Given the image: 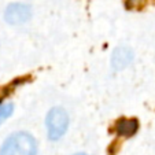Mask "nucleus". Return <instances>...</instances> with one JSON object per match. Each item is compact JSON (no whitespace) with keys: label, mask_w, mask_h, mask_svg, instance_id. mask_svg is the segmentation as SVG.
<instances>
[{"label":"nucleus","mask_w":155,"mask_h":155,"mask_svg":"<svg viewBox=\"0 0 155 155\" xmlns=\"http://www.w3.org/2000/svg\"><path fill=\"white\" fill-rule=\"evenodd\" d=\"M37 144L33 136L26 132L11 135L0 148V155H36Z\"/></svg>","instance_id":"obj_1"},{"label":"nucleus","mask_w":155,"mask_h":155,"mask_svg":"<svg viewBox=\"0 0 155 155\" xmlns=\"http://www.w3.org/2000/svg\"><path fill=\"white\" fill-rule=\"evenodd\" d=\"M48 130V137L51 140H58L66 133L69 126V117L68 113L62 107H54L48 113L47 120H45Z\"/></svg>","instance_id":"obj_2"},{"label":"nucleus","mask_w":155,"mask_h":155,"mask_svg":"<svg viewBox=\"0 0 155 155\" xmlns=\"http://www.w3.org/2000/svg\"><path fill=\"white\" fill-rule=\"evenodd\" d=\"M30 18V8L26 4H11L6 11V21L10 24H22Z\"/></svg>","instance_id":"obj_3"},{"label":"nucleus","mask_w":155,"mask_h":155,"mask_svg":"<svg viewBox=\"0 0 155 155\" xmlns=\"http://www.w3.org/2000/svg\"><path fill=\"white\" fill-rule=\"evenodd\" d=\"M139 129V122L136 118H121L115 122L114 130L117 135L124 137H132Z\"/></svg>","instance_id":"obj_4"},{"label":"nucleus","mask_w":155,"mask_h":155,"mask_svg":"<svg viewBox=\"0 0 155 155\" xmlns=\"http://www.w3.org/2000/svg\"><path fill=\"white\" fill-rule=\"evenodd\" d=\"M132 58H133V54L129 48H117L113 54V59H111V63H113V68L114 69H124L126 68L129 63L132 62Z\"/></svg>","instance_id":"obj_5"},{"label":"nucleus","mask_w":155,"mask_h":155,"mask_svg":"<svg viewBox=\"0 0 155 155\" xmlns=\"http://www.w3.org/2000/svg\"><path fill=\"white\" fill-rule=\"evenodd\" d=\"M12 114V104H2L0 106V125Z\"/></svg>","instance_id":"obj_6"},{"label":"nucleus","mask_w":155,"mask_h":155,"mask_svg":"<svg viewBox=\"0 0 155 155\" xmlns=\"http://www.w3.org/2000/svg\"><path fill=\"white\" fill-rule=\"evenodd\" d=\"M76 155H85V154H76Z\"/></svg>","instance_id":"obj_7"}]
</instances>
